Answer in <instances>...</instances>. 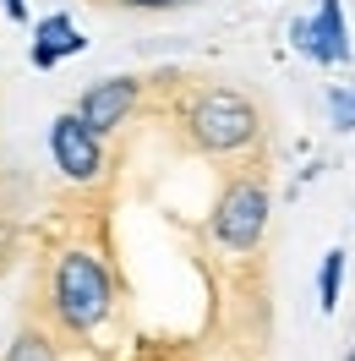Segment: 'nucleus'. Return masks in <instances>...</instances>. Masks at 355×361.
I'll return each mask as SVG.
<instances>
[{"instance_id":"nucleus-1","label":"nucleus","mask_w":355,"mask_h":361,"mask_svg":"<svg viewBox=\"0 0 355 361\" xmlns=\"http://www.w3.org/2000/svg\"><path fill=\"white\" fill-rule=\"evenodd\" d=\"M49 301H55V317L88 334L110 317V301H115V285H110V269L93 257V252H66L55 263V279H49Z\"/></svg>"},{"instance_id":"nucleus-2","label":"nucleus","mask_w":355,"mask_h":361,"mask_svg":"<svg viewBox=\"0 0 355 361\" xmlns=\"http://www.w3.org/2000/svg\"><path fill=\"white\" fill-rule=\"evenodd\" d=\"M186 126H192V142H197V148H208V154H235V148H246V142L257 137V110H251V99H241V93L208 88L197 104H192Z\"/></svg>"},{"instance_id":"nucleus-3","label":"nucleus","mask_w":355,"mask_h":361,"mask_svg":"<svg viewBox=\"0 0 355 361\" xmlns=\"http://www.w3.org/2000/svg\"><path fill=\"white\" fill-rule=\"evenodd\" d=\"M268 230V192L257 180H235L213 208V235L224 252H251Z\"/></svg>"},{"instance_id":"nucleus-4","label":"nucleus","mask_w":355,"mask_h":361,"mask_svg":"<svg viewBox=\"0 0 355 361\" xmlns=\"http://www.w3.org/2000/svg\"><path fill=\"white\" fill-rule=\"evenodd\" d=\"M49 154H55V164H61V176L77 180V186L99 180V170H104V148H99V137L77 121V110L55 115V126H49Z\"/></svg>"},{"instance_id":"nucleus-5","label":"nucleus","mask_w":355,"mask_h":361,"mask_svg":"<svg viewBox=\"0 0 355 361\" xmlns=\"http://www.w3.org/2000/svg\"><path fill=\"white\" fill-rule=\"evenodd\" d=\"M132 110H137V77H99V82L77 99V121H82L93 137L115 132Z\"/></svg>"},{"instance_id":"nucleus-6","label":"nucleus","mask_w":355,"mask_h":361,"mask_svg":"<svg viewBox=\"0 0 355 361\" xmlns=\"http://www.w3.org/2000/svg\"><path fill=\"white\" fill-rule=\"evenodd\" d=\"M311 61L323 66H344L350 61V44H344V6L339 0H323V11L306 23V44H301Z\"/></svg>"},{"instance_id":"nucleus-7","label":"nucleus","mask_w":355,"mask_h":361,"mask_svg":"<svg viewBox=\"0 0 355 361\" xmlns=\"http://www.w3.org/2000/svg\"><path fill=\"white\" fill-rule=\"evenodd\" d=\"M82 44H88V39L71 27L66 11H61V17H44V23L33 27V66H44V71H49L61 55H82Z\"/></svg>"},{"instance_id":"nucleus-8","label":"nucleus","mask_w":355,"mask_h":361,"mask_svg":"<svg viewBox=\"0 0 355 361\" xmlns=\"http://www.w3.org/2000/svg\"><path fill=\"white\" fill-rule=\"evenodd\" d=\"M339 285H344V252L333 247L328 257H323V274H317V307H323V312L339 307Z\"/></svg>"},{"instance_id":"nucleus-9","label":"nucleus","mask_w":355,"mask_h":361,"mask_svg":"<svg viewBox=\"0 0 355 361\" xmlns=\"http://www.w3.org/2000/svg\"><path fill=\"white\" fill-rule=\"evenodd\" d=\"M6 361H61V356H55V345H49V339L39 334V329H23V334L11 339Z\"/></svg>"},{"instance_id":"nucleus-10","label":"nucleus","mask_w":355,"mask_h":361,"mask_svg":"<svg viewBox=\"0 0 355 361\" xmlns=\"http://www.w3.org/2000/svg\"><path fill=\"white\" fill-rule=\"evenodd\" d=\"M328 110H333V121H339L344 132H355V88H339L328 99Z\"/></svg>"},{"instance_id":"nucleus-11","label":"nucleus","mask_w":355,"mask_h":361,"mask_svg":"<svg viewBox=\"0 0 355 361\" xmlns=\"http://www.w3.org/2000/svg\"><path fill=\"white\" fill-rule=\"evenodd\" d=\"M115 6H126V11H175L186 0H115Z\"/></svg>"},{"instance_id":"nucleus-12","label":"nucleus","mask_w":355,"mask_h":361,"mask_svg":"<svg viewBox=\"0 0 355 361\" xmlns=\"http://www.w3.org/2000/svg\"><path fill=\"white\" fill-rule=\"evenodd\" d=\"M6 17H11V23H27V0H6Z\"/></svg>"},{"instance_id":"nucleus-13","label":"nucleus","mask_w":355,"mask_h":361,"mask_svg":"<svg viewBox=\"0 0 355 361\" xmlns=\"http://www.w3.org/2000/svg\"><path fill=\"white\" fill-rule=\"evenodd\" d=\"M350 361H355V350H350Z\"/></svg>"}]
</instances>
